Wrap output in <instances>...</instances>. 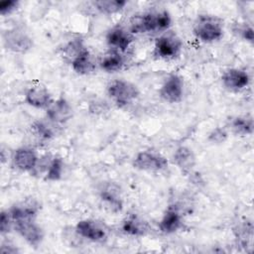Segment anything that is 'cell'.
<instances>
[{"label":"cell","mask_w":254,"mask_h":254,"mask_svg":"<svg viewBox=\"0 0 254 254\" xmlns=\"http://www.w3.org/2000/svg\"><path fill=\"white\" fill-rule=\"evenodd\" d=\"M39 161L36 151L30 147H20L15 150L12 162L14 167L21 172L32 173Z\"/></svg>","instance_id":"cell-11"},{"label":"cell","mask_w":254,"mask_h":254,"mask_svg":"<svg viewBox=\"0 0 254 254\" xmlns=\"http://www.w3.org/2000/svg\"><path fill=\"white\" fill-rule=\"evenodd\" d=\"M127 2L123 0H98L93 1L92 5L97 11L102 14L111 15L120 12L124 9Z\"/></svg>","instance_id":"cell-25"},{"label":"cell","mask_w":254,"mask_h":254,"mask_svg":"<svg viewBox=\"0 0 254 254\" xmlns=\"http://www.w3.org/2000/svg\"><path fill=\"white\" fill-rule=\"evenodd\" d=\"M74 230L79 237L91 242H103L107 237L104 227L93 219L79 220L75 224Z\"/></svg>","instance_id":"cell-9"},{"label":"cell","mask_w":254,"mask_h":254,"mask_svg":"<svg viewBox=\"0 0 254 254\" xmlns=\"http://www.w3.org/2000/svg\"><path fill=\"white\" fill-rule=\"evenodd\" d=\"M87 48L84 46L82 40L80 39H73L67 42L63 50L62 54L64 60H66L69 64L76 58L78 57L82 52H84Z\"/></svg>","instance_id":"cell-26"},{"label":"cell","mask_w":254,"mask_h":254,"mask_svg":"<svg viewBox=\"0 0 254 254\" xmlns=\"http://www.w3.org/2000/svg\"><path fill=\"white\" fill-rule=\"evenodd\" d=\"M133 167L139 171L161 172L168 167V160L155 151H141L134 160Z\"/></svg>","instance_id":"cell-5"},{"label":"cell","mask_w":254,"mask_h":254,"mask_svg":"<svg viewBox=\"0 0 254 254\" xmlns=\"http://www.w3.org/2000/svg\"><path fill=\"white\" fill-rule=\"evenodd\" d=\"M98 65L105 72H117L121 70L124 66V59L121 53L114 50H110L102 56V58L98 62Z\"/></svg>","instance_id":"cell-21"},{"label":"cell","mask_w":254,"mask_h":254,"mask_svg":"<svg viewBox=\"0 0 254 254\" xmlns=\"http://www.w3.org/2000/svg\"><path fill=\"white\" fill-rule=\"evenodd\" d=\"M3 42L6 49L18 54H25L33 47L32 38L21 28L8 30L3 36Z\"/></svg>","instance_id":"cell-6"},{"label":"cell","mask_w":254,"mask_h":254,"mask_svg":"<svg viewBox=\"0 0 254 254\" xmlns=\"http://www.w3.org/2000/svg\"><path fill=\"white\" fill-rule=\"evenodd\" d=\"M71 117L72 107L64 97L53 100V102L46 109V118L56 125L66 123L71 119Z\"/></svg>","instance_id":"cell-10"},{"label":"cell","mask_w":254,"mask_h":254,"mask_svg":"<svg viewBox=\"0 0 254 254\" xmlns=\"http://www.w3.org/2000/svg\"><path fill=\"white\" fill-rule=\"evenodd\" d=\"M121 230L129 236L141 237L149 231L148 222L137 214H129L121 224Z\"/></svg>","instance_id":"cell-18"},{"label":"cell","mask_w":254,"mask_h":254,"mask_svg":"<svg viewBox=\"0 0 254 254\" xmlns=\"http://www.w3.org/2000/svg\"><path fill=\"white\" fill-rule=\"evenodd\" d=\"M19 6V2L15 0H5L0 2V14L2 16L10 15L15 10H17Z\"/></svg>","instance_id":"cell-29"},{"label":"cell","mask_w":254,"mask_h":254,"mask_svg":"<svg viewBox=\"0 0 254 254\" xmlns=\"http://www.w3.org/2000/svg\"><path fill=\"white\" fill-rule=\"evenodd\" d=\"M14 228V221L12 217L10 216L8 210H3L1 212V218H0V232L1 234H6L10 232V230Z\"/></svg>","instance_id":"cell-28"},{"label":"cell","mask_w":254,"mask_h":254,"mask_svg":"<svg viewBox=\"0 0 254 254\" xmlns=\"http://www.w3.org/2000/svg\"><path fill=\"white\" fill-rule=\"evenodd\" d=\"M193 35L203 43H213L223 37L222 21L212 15H200L193 25Z\"/></svg>","instance_id":"cell-2"},{"label":"cell","mask_w":254,"mask_h":254,"mask_svg":"<svg viewBox=\"0 0 254 254\" xmlns=\"http://www.w3.org/2000/svg\"><path fill=\"white\" fill-rule=\"evenodd\" d=\"M183 225L182 214L176 205H170L159 221V230L164 234L177 232Z\"/></svg>","instance_id":"cell-15"},{"label":"cell","mask_w":254,"mask_h":254,"mask_svg":"<svg viewBox=\"0 0 254 254\" xmlns=\"http://www.w3.org/2000/svg\"><path fill=\"white\" fill-rule=\"evenodd\" d=\"M250 81L249 74L237 67L226 69L221 75V82L223 86L231 91H239L244 89Z\"/></svg>","instance_id":"cell-12"},{"label":"cell","mask_w":254,"mask_h":254,"mask_svg":"<svg viewBox=\"0 0 254 254\" xmlns=\"http://www.w3.org/2000/svg\"><path fill=\"white\" fill-rule=\"evenodd\" d=\"M44 180L47 182H58L63 178L64 164L62 158L53 157L50 160L46 159L44 163Z\"/></svg>","instance_id":"cell-22"},{"label":"cell","mask_w":254,"mask_h":254,"mask_svg":"<svg viewBox=\"0 0 254 254\" xmlns=\"http://www.w3.org/2000/svg\"><path fill=\"white\" fill-rule=\"evenodd\" d=\"M14 223L23 220L36 219L39 213V205L35 200H25L19 202L8 209Z\"/></svg>","instance_id":"cell-16"},{"label":"cell","mask_w":254,"mask_h":254,"mask_svg":"<svg viewBox=\"0 0 254 254\" xmlns=\"http://www.w3.org/2000/svg\"><path fill=\"white\" fill-rule=\"evenodd\" d=\"M238 34L246 42H249L251 44L253 43L254 32H253L252 27H250V26H242V27L238 28Z\"/></svg>","instance_id":"cell-30"},{"label":"cell","mask_w":254,"mask_h":254,"mask_svg":"<svg viewBox=\"0 0 254 254\" xmlns=\"http://www.w3.org/2000/svg\"><path fill=\"white\" fill-rule=\"evenodd\" d=\"M182 47V41L175 33L165 32L156 39L153 55L157 59L170 61L180 54Z\"/></svg>","instance_id":"cell-4"},{"label":"cell","mask_w":254,"mask_h":254,"mask_svg":"<svg viewBox=\"0 0 254 254\" xmlns=\"http://www.w3.org/2000/svg\"><path fill=\"white\" fill-rule=\"evenodd\" d=\"M173 160L175 165L184 174H190L196 164V158L192 150L187 146H180L174 152Z\"/></svg>","instance_id":"cell-19"},{"label":"cell","mask_w":254,"mask_h":254,"mask_svg":"<svg viewBox=\"0 0 254 254\" xmlns=\"http://www.w3.org/2000/svg\"><path fill=\"white\" fill-rule=\"evenodd\" d=\"M171 24L172 18L168 11H148L132 18L130 31L133 34L167 32Z\"/></svg>","instance_id":"cell-1"},{"label":"cell","mask_w":254,"mask_h":254,"mask_svg":"<svg viewBox=\"0 0 254 254\" xmlns=\"http://www.w3.org/2000/svg\"><path fill=\"white\" fill-rule=\"evenodd\" d=\"M107 94L119 108L132 104L139 96L138 87L125 79H115L107 86Z\"/></svg>","instance_id":"cell-3"},{"label":"cell","mask_w":254,"mask_h":254,"mask_svg":"<svg viewBox=\"0 0 254 254\" xmlns=\"http://www.w3.org/2000/svg\"><path fill=\"white\" fill-rule=\"evenodd\" d=\"M53 100L48 88L41 84L33 85L25 92V102L35 108L47 109Z\"/></svg>","instance_id":"cell-13"},{"label":"cell","mask_w":254,"mask_h":254,"mask_svg":"<svg viewBox=\"0 0 254 254\" xmlns=\"http://www.w3.org/2000/svg\"><path fill=\"white\" fill-rule=\"evenodd\" d=\"M100 198L112 212H118L123 207V200L118 186L107 184L100 190Z\"/></svg>","instance_id":"cell-17"},{"label":"cell","mask_w":254,"mask_h":254,"mask_svg":"<svg viewBox=\"0 0 254 254\" xmlns=\"http://www.w3.org/2000/svg\"><path fill=\"white\" fill-rule=\"evenodd\" d=\"M14 229L30 246L37 247L44 240V230L36 222V219L15 222Z\"/></svg>","instance_id":"cell-7"},{"label":"cell","mask_w":254,"mask_h":254,"mask_svg":"<svg viewBox=\"0 0 254 254\" xmlns=\"http://www.w3.org/2000/svg\"><path fill=\"white\" fill-rule=\"evenodd\" d=\"M56 124L46 118V120H38L34 122L32 125V131L39 139L50 140L56 136Z\"/></svg>","instance_id":"cell-23"},{"label":"cell","mask_w":254,"mask_h":254,"mask_svg":"<svg viewBox=\"0 0 254 254\" xmlns=\"http://www.w3.org/2000/svg\"><path fill=\"white\" fill-rule=\"evenodd\" d=\"M131 32H128L126 29L115 26L111 28L106 34V42L111 50L117 51L119 53H124L130 47L132 43Z\"/></svg>","instance_id":"cell-14"},{"label":"cell","mask_w":254,"mask_h":254,"mask_svg":"<svg viewBox=\"0 0 254 254\" xmlns=\"http://www.w3.org/2000/svg\"><path fill=\"white\" fill-rule=\"evenodd\" d=\"M230 129L239 136H247L253 132V120L246 116H236L230 121Z\"/></svg>","instance_id":"cell-24"},{"label":"cell","mask_w":254,"mask_h":254,"mask_svg":"<svg viewBox=\"0 0 254 254\" xmlns=\"http://www.w3.org/2000/svg\"><path fill=\"white\" fill-rule=\"evenodd\" d=\"M228 137V132L223 127L214 128L208 135V141L212 144H221L226 141Z\"/></svg>","instance_id":"cell-27"},{"label":"cell","mask_w":254,"mask_h":254,"mask_svg":"<svg viewBox=\"0 0 254 254\" xmlns=\"http://www.w3.org/2000/svg\"><path fill=\"white\" fill-rule=\"evenodd\" d=\"M184 80L178 74L169 75L162 84L159 94L163 100L169 103H177L183 99Z\"/></svg>","instance_id":"cell-8"},{"label":"cell","mask_w":254,"mask_h":254,"mask_svg":"<svg viewBox=\"0 0 254 254\" xmlns=\"http://www.w3.org/2000/svg\"><path fill=\"white\" fill-rule=\"evenodd\" d=\"M70 65L73 71L77 74L87 75L95 71L97 64L93 55L86 49L70 63Z\"/></svg>","instance_id":"cell-20"}]
</instances>
